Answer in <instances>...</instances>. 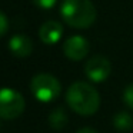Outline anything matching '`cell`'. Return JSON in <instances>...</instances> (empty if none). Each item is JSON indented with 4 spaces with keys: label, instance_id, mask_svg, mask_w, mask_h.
I'll return each mask as SVG.
<instances>
[{
    "label": "cell",
    "instance_id": "6da1fadb",
    "mask_svg": "<svg viewBox=\"0 0 133 133\" xmlns=\"http://www.w3.org/2000/svg\"><path fill=\"white\" fill-rule=\"evenodd\" d=\"M66 102L77 115L92 116L99 110L100 96L92 84L86 82H76L67 89Z\"/></svg>",
    "mask_w": 133,
    "mask_h": 133
},
{
    "label": "cell",
    "instance_id": "7a4b0ae2",
    "mask_svg": "<svg viewBox=\"0 0 133 133\" xmlns=\"http://www.w3.org/2000/svg\"><path fill=\"white\" fill-rule=\"evenodd\" d=\"M60 13L63 20L76 29H87L96 20V7L90 0H63Z\"/></svg>",
    "mask_w": 133,
    "mask_h": 133
},
{
    "label": "cell",
    "instance_id": "3957f363",
    "mask_svg": "<svg viewBox=\"0 0 133 133\" xmlns=\"http://www.w3.org/2000/svg\"><path fill=\"white\" fill-rule=\"evenodd\" d=\"M30 90L39 102L49 103L59 97L62 86L55 76L49 73H39L30 82Z\"/></svg>",
    "mask_w": 133,
    "mask_h": 133
},
{
    "label": "cell",
    "instance_id": "277c9868",
    "mask_svg": "<svg viewBox=\"0 0 133 133\" xmlns=\"http://www.w3.org/2000/svg\"><path fill=\"white\" fill-rule=\"evenodd\" d=\"M24 97L17 90L9 87L0 89V119L13 120L24 112Z\"/></svg>",
    "mask_w": 133,
    "mask_h": 133
},
{
    "label": "cell",
    "instance_id": "5b68a950",
    "mask_svg": "<svg viewBox=\"0 0 133 133\" xmlns=\"http://www.w3.org/2000/svg\"><path fill=\"white\" fill-rule=\"evenodd\" d=\"M110 70H112L110 62L104 56H93L84 64L86 76L92 82H96V83H100V82L106 80L110 75Z\"/></svg>",
    "mask_w": 133,
    "mask_h": 133
},
{
    "label": "cell",
    "instance_id": "8992f818",
    "mask_svg": "<svg viewBox=\"0 0 133 133\" xmlns=\"http://www.w3.org/2000/svg\"><path fill=\"white\" fill-rule=\"evenodd\" d=\"M63 52L67 59L79 62L86 57L89 53V42L80 35L72 36L63 43Z\"/></svg>",
    "mask_w": 133,
    "mask_h": 133
},
{
    "label": "cell",
    "instance_id": "52a82bcc",
    "mask_svg": "<svg viewBox=\"0 0 133 133\" xmlns=\"http://www.w3.org/2000/svg\"><path fill=\"white\" fill-rule=\"evenodd\" d=\"M62 35H63V27L59 22L49 20L43 23L39 29V36H40L42 42L46 44H55L60 40Z\"/></svg>",
    "mask_w": 133,
    "mask_h": 133
},
{
    "label": "cell",
    "instance_id": "ba28073f",
    "mask_svg": "<svg viewBox=\"0 0 133 133\" xmlns=\"http://www.w3.org/2000/svg\"><path fill=\"white\" fill-rule=\"evenodd\" d=\"M9 47L16 57H27L33 52V42L26 35H16L10 39Z\"/></svg>",
    "mask_w": 133,
    "mask_h": 133
},
{
    "label": "cell",
    "instance_id": "9c48e42d",
    "mask_svg": "<svg viewBox=\"0 0 133 133\" xmlns=\"http://www.w3.org/2000/svg\"><path fill=\"white\" fill-rule=\"evenodd\" d=\"M67 122H69V117H67L64 109H62V107L55 109L49 115V124L53 127V129H56V130L64 129L66 124H67Z\"/></svg>",
    "mask_w": 133,
    "mask_h": 133
},
{
    "label": "cell",
    "instance_id": "30bf717a",
    "mask_svg": "<svg viewBox=\"0 0 133 133\" xmlns=\"http://www.w3.org/2000/svg\"><path fill=\"white\" fill-rule=\"evenodd\" d=\"M113 126L117 130L126 132V130H129L133 126V117L127 112H119L113 117Z\"/></svg>",
    "mask_w": 133,
    "mask_h": 133
},
{
    "label": "cell",
    "instance_id": "8fae6325",
    "mask_svg": "<svg viewBox=\"0 0 133 133\" xmlns=\"http://www.w3.org/2000/svg\"><path fill=\"white\" fill-rule=\"evenodd\" d=\"M123 100H124V103H126V106L129 107V109L133 110V83L129 84V86L124 89V92H123Z\"/></svg>",
    "mask_w": 133,
    "mask_h": 133
},
{
    "label": "cell",
    "instance_id": "7c38bea8",
    "mask_svg": "<svg viewBox=\"0 0 133 133\" xmlns=\"http://www.w3.org/2000/svg\"><path fill=\"white\" fill-rule=\"evenodd\" d=\"M7 27H9V22H7V17L4 16L3 12H0V37L7 32Z\"/></svg>",
    "mask_w": 133,
    "mask_h": 133
},
{
    "label": "cell",
    "instance_id": "4fadbf2b",
    "mask_svg": "<svg viewBox=\"0 0 133 133\" xmlns=\"http://www.w3.org/2000/svg\"><path fill=\"white\" fill-rule=\"evenodd\" d=\"M36 6L39 7H43V9H50V7L55 6V3L57 0H33Z\"/></svg>",
    "mask_w": 133,
    "mask_h": 133
},
{
    "label": "cell",
    "instance_id": "5bb4252c",
    "mask_svg": "<svg viewBox=\"0 0 133 133\" xmlns=\"http://www.w3.org/2000/svg\"><path fill=\"white\" fill-rule=\"evenodd\" d=\"M76 133H97L95 129H92V127H83V129L77 130Z\"/></svg>",
    "mask_w": 133,
    "mask_h": 133
}]
</instances>
